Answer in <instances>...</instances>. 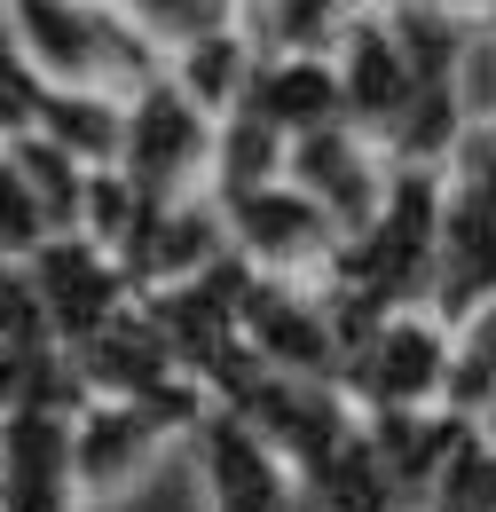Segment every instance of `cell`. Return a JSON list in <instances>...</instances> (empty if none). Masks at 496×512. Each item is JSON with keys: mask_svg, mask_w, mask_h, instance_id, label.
<instances>
[{"mask_svg": "<svg viewBox=\"0 0 496 512\" xmlns=\"http://www.w3.org/2000/svg\"><path fill=\"white\" fill-rule=\"evenodd\" d=\"M189 442H197V473H205V512H300V481L237 410L205 402Z\"/></svg>", "mask_w": 496, "mask_h": 512, "instance_id": "9c48e42d", "label": "cell"}, {"mask_svg": "<svg viewBox=\"0 0 496 512\" xmlns=\"http://www.w3.org/2000/svg\"><path fill=\"white\" fill-rule=\"evenodd\" d=\"M24 276H32V300H40V323H48L56 355L87 347L103 323H119L134 308V284L119 276V260L103 245H87V237H48L24 260Z\"/></svg>", "mask_w": 496, "mask_h": 512, "instance_id": "5b68a950", "label": "cell"}, {"mask_svg": "<svg viewBox=\"0 0 496 512\" xmlns=\"http://www.w3.org/2000/svg\"><path fill=\"white\" fill-rule=\"evenodd\" d=\"M386 174H394V166H386L378 142H363L355 127H323V134H308V142L284 150V182L308 197L339 237H355V229H371V221H378Z\"/></svg>", "mask_w": 496, "mask_h": 512, "instance_id": "52a82bcc", "label": "cell"}, {"mask_svg": "<svg viewBox=\"0 0 496 512\" xmlns=\"http://www.w3.org/2000/svg\"><path fill=\"white\" fill-rule=\"evenodd\" d=\"M119 127H126V103L119 95H79V87H40V111H32V127L40 142H56L71 166H87V174H111L119 166Z\"/></svg>", "mask_w": 496, "mask_h": 512, "instance_id": "7c38bea8", "label": "cell"}, {"mask_svg": "<svg viewBox=\"0 0 496 512\" xmlns=\"http://www.w3.org/2000/svg\"><path fill=\"white\" fill-rule=\"evenodd\" d=\"M103 8L119 16L158 64L197 48V40H213V32H245V0H103Z\"/></svg>", "mask_w": 496, "mask_h": 512, "instance_id": "4fadbf2b", "label": "cell"}, {"mask_svg": "<svg viewBox=\"0 0 496 512\" xmlns=\"http://www.w3.org/2000/svg\"><path fill=\"white\" fill-rule=\"evenodd\" d=\"M331 71H339V119L363 134V142L386 150V134L402 127V111L418 103V79H410V64H402V48L386 40V24H378L371 0L339 24V40H331Z\"/></svg>", "mask_w": 496, "mask_h": 512, "instance_id": "ba28073f", "label": "cell"}, {"mask_svg": "<svg viewBox=\"0 0 496 512\" xmlns=\"http://www.w3.org/2000/svg\"><path fill=\"white\" fill-rule=\"evenodd\" d=\"M221 229H229V260L245 276H268V284H323L331 253H339V229L292 182L221 197Z\"/></svg>", "mask_w": 496, "mask_h": 512, "instance_id": "277c9868", "label": "cell"}, {"mask_svg": "<svg viewBox=\"0 0 496 512\" xmlns=\"http://www.w3.org/2000/svg\"><path fill=\"white\" fill-rule=\"evenodd\" d=\"M8 24H16V48L40 87H79V95L126 103L166 71L103 0H8Z\"/></svg>", "mask_w": 496, "mask_h": 512, "instance_id": "6da1fadb", "label": "cell"}, {"mask_svg": "<svg viewBox=\"0 0 496 512\" xmlns=\"http://www.w3.org/2000/svg\"><path fill=\"white\" fill-rule=\"evenodd\" d=\"M402 512H418V505H402Z\"/></svg>", "mask_w": 496, "mask_h": 512, "instance_id": "5bb4252c", "label": "cell"}, {"mask_svg": "<svg viewBox=\"0 0 496 512\" xmlns=\"http://www.w3.org/2000/svg\"><path fill=\"white\" fill-rule=\"evenodd\" d=\"M449 355L457 339L426 308L378 316L347 355H339V394L355 418H394V410H449Z\"/></svg>", "mask_w": 496, "mask_h": 512, "instance_id": "7a4b0ae2", "label": "cell"}, {"mask_svg": "<svg viewBox=\"0 0 496 512\" xmlns=\"http://www.w3.org/2000/svg\"><path fill=\"white\" fill-rule=\"evenodd\" d=\"M237 111H252L260 127L284 134V142L347 127L339 119V71H331V56H252V79L237 95Z\"/></svg>", "mask_w": 496, "mask_h": 512, "instance_id": "8fae6325", "label": "cell"}, {"mask_svg": "<svg viewBox=\"0 0 496 512\" xmlns=\"http://www.w3.org/2000/svg\"><path fill=\"white\" fill-rule=\"evenodd\" d=\"M0 512H79L71 489V410L0 418Z\"/></svg>", "mask_w": 496, "mask_h": 512, "instance_id": "30bf717a", "label": "cell"}, {"mask_svg": "<svg viewBox=\"0 0 496 512\" xmlns=\"http://www.w3.org/2000/svg\"><path fill=\"white\" fill-rule=\"evenodd\" d=\"M119 174L142 205H182V197H205V174H213V119L189 103L182 87L158 71L142 95H126V127H119Z\"/></svg>", "mask_w": 496, "mask_h": 512, "instance_id": "3957f363", "label": "cell"}, {"mask_svg": "<svg viewBox=\"0 0 496 512\" xmlns=\"http://www.w3.org/2000/svg\"><path fill=\"white\" fill-rule=\"evenodd\" d=\"M189 426H197V418L150 410V402H79V410H71V489H79V505L126 489V481L174 442V434H189Z\"/></svg>", "mask_w": 496, "mask_h": 512, "instance_id": "8992f818", "label": "cell"}]
</instances>
